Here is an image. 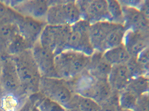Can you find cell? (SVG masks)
Wrapping results in <instances>:
<instances>
[{
  "instance_id": "d6a6232c",
  "label": "cell",
  "mask_w": 149,
  "mask_h": 111,
  "mask_svg": "<svg viewBox=\"0 0 149 111\" xmlns=\"http://www.w3.org/2000/svg\"><path fill=\"white\" fill-rule=\"evenodd\" d=\"M0 111H2L1 109V101H0Z\"/></svg>"
},
{
  "instance_id": "484cf974",
  "label": "cell",
  "mask_w": 149,
  "mask_h": 111,
  "mask_svg": "<svg viewBox=\"0 0 149 111\" xmlns=\"http://www.w3.org/2000/svg\"><path fill=\"white\" fill-rule=\"evenodd\" d=\"M100 111H118L119 105V92L114 91L112 95L105 102L101 104Z\"/></svg>"
},
{
  "instance_id": "3957f363",
  "label": "cell",
  "mask_w": 149,
  "mask_h": 111,
  "mask_svg": "<svg viewBox=\"0 0 149 111\" xmlns=\"http://www.w3.org/2000/svg\"><path fill=\"white\" fill-rule=\"evenodd\" d=\"M90 57L83 53L66 50L55 56V67L58 78L71 80L86 70Z\"/></svg>"
},
{
  "instance_id": "ba28073f",
  "label": "cell",
  "mask_w": 149,
  "mask_h": 111,
  "mask_svg": "<svg viewBox=\"0 0 149 111\" xmlns=\"http://www.w3.org/2000/svg\"><path fill=\"white\" fill-rule=\"evenodd\" d=\"M2 56L3 62L0 83L6 95L29 96L22 87L15 64L12 58L10 56Z\"/></svg>"
},
{
  "instance_id": "7a4b0ae2",
  "label": "cell",
  "mask_w": 149,
  "mask_h": 111,
  "mask_svg": "<svg viewBox=\"0 0 149 111\" xmlns=\"http://www.w3.org/2000/svg\"><path fill=\"white\" fill-rule=\"evenodd\" d=\"M15 62L22 87L28 95L39 92L42 75L31 49L10 56Z\"/></svg>"
},
{
  "instance_id": "8992f818",
  "label": "cell",
  "mask_w": 149,
  "mask_h": 111,
  "mask_svg": "<svg viewBox=\"0 0 149 111\" xmlns=\"http://www.w3.org/2000/svg\"><path fill=\"white\" fill-rule=\"evenodd\" d=\"M39 92L65 108L70 102L73 92L66 80L56 78L42 77Z\"/></svg>"
},
{
  "instance_id": "f546056e",
  "label": "cell",
  "mask_w": 149,
  "mask_h": 111,
  "mask_svg": "<svg viewBox=\"0 0 149 111\" xmlns=\"http://www.w3.org/2000/svg\"><path fill=\"white\" fill-rule=\"evenodd\" d=\"M3 58L2 56L0 54V74L1 71L2 66Z\"/></svg>"
},
{
  "instance_id": "5b68a950",
  "label": "cell",
  "mask_w": 149,
  "mask_h": 111,
  "mask_svg": "<svg viewBox=\"0 0 149 111\" xmlns=\"http://www.w3.org/2000/svg\"><path fill=\"white\" fill-rule=\"evenodd\" d=\"M71 26L46 24L39 42L42 47L54 53L55 56L65 51L70 33Z\"/></svg>"
},
{
  "instance_id": "603a6c76",
  "label": "cell",
  "mask_w": 149,
  "mask_h": 111,
  "mask_svg": "<svg viewBox=\"0 0 149 111\" xmlns=\"http://www.w3.org/2000/svg\"><path fill=\"white\" fill-rule=\"evenodd\" d=\"M138 96L125 89L119 92V105L120 108L134 110L137 102Z\"/></svg>"
},
{
  "instance_id": "5bb4252c",
  "label": "cell",
  "mask_w": 149,
  "mask_h": 111,
  "mask_svg": "<svg viewBox=\"0 0 149 111\" xmlns=\"http://www.w3.org/2000/svg\"><path fill=\"white\" fill-rule=\"evenodd\" d=\"M130 76L127 65H112L108 81L114 91L120 92L125 90L130 83Z\"/></svg>"
},
{
  "instance_id": "f1b7e54d",
  "label": "cell",
  "mask_w": 149,
  "mask_h": 111,
  "mask_svg": "<svg viewBox=\"0 0 149 111\" xmlns=\"http://www.w3.org/2000/svg\"><path fill=\"white\" fill-rule=\"evenodd\" d=\"M6 95V93L0 83V101H1Z\"/></svg>"
},
{
  "instance_id": "ffe728a7",
  "label": "cell",
  "mask_w": 149,
  "mask_h": 111,
  "mask_svg": "<svg viewBox=\"0 0 149 111\" xmlns=\"http://www.w3.org/2000/svg\"><path fill=\"white\" fill-rule=\"evenodd\" d=\"M104 58L112 65L126 64L130 55L123 44L110 49L103 53Z\"/></svg>"
},
{
  "instance_id": "83f0119b",
  "label": "cell",
  "mask_w": 149,
  "mask_h": 111,
  "mask_svg": "<svg viewBox=\"0 0 149 111\" xmlns=\"http://www.w3.org/2000/svg\"><path fill=\"white\" fill-rule=\"evenodd\" d=\"M142 14L147 19L149 17V1L148 3H144L143 5Z\"/></svg>"
},
{
  "instance_id": "277c9868",
  "label": "cell",
  "mask_w": 149,
  "mask_h": 111,
  "mask_svg": "<svg viewBox=\"0 0 149 111\" xmlns=\"http://www.w3.org/2000/svg\"><path fill=\"white\" fill-rule=\"evenodd\" d=\"M46 23L52 25H73L81 20L75 1H49Z\"/></svg>"
},
{
  "instance_id": "6da1fadb",
  "label": "cell",
  "mask_w": 149,
  "mask_h": 111,
  "mask_svg": "<svg viewBox=\"0 0 149 111\" xmlns=\"http://www.w3.org/2000/svg\"><path fill=\"white\" fill-rule=\"evenodd\" d=\"M73 93L92 99L100 105L112 95L114 90L108 79H99L88 71L67 81Z\"/></svg>"
},
{
  "instance_id": "7402d4cb",
  "label": "cell",
  "mask_w": 149,
  "mask_h": 111,
  "mask_svg": "<svg viewBox=\"0 0 149 111\" xmlns=\"http://www.w3.org/2000/svg\"><path fill=\"white\" fill-rule=\"evenodd\" d=\"M20 14L7 5L3 1H0V23L1 25L8 23H15Z\"/></svg>"
},
{
  "instance_id": "52a82bcc",
  "label": "cell",
  "mask_w": 149,
  "mask_h": 111,
  "mask_svg": "<svg viewBox=\"0 0 149 111\" xmlns=\"http://www.w3.org/2000/svg\"><path fill=\"white\" fill-rule=\"evenodd\" d=\"M90 24L81 20L71 25L66 50L81 52L89 56L94 53L90 42L89 28Z\"/></svg>"
},
{
  "instance_id": "30bf717a",
  "label": "cell",
  "mask_w": 149,
  "mask_h": 111,
  "mask_svg": "<svg viewBox=\"0 0 149 111\" xmlns=\"http://www.w3.org/2000/svg\"><path fill=\"white\" fill-rule=\"evenodd\" d=\"M4 2L22 15L29 17L46 23V16L49 7V1L28 0L8 1V3L6 1Z\"/></svg>"
},
{
  "instance_id": "d4e9b609",
  "label": "cell",
  "mask_w": 149,
  "mask_h": 111,
  "mask_svg": "<svg viewBox=\"0 0 149 111\" xmlns=\"http://www.w3.org/2000/svg\"><path fill=\"white\" fill-rule=\"evenodd\" d=\"M107 1L112 22L123 25L124 21L122 8L119 1L108 0Z\"/></svg>"
},
{
  "instance_id": "cb8c5ba5",
  "label": "cell",
  "mask_w": 149,
  "mask_h": 111,
  "mask_svg": "<svg viewBox=\"0 0 149 111\" xmlns=\"http://www.w3.org/2000/svg\"><path fill=\"white\" fill-rule=\"evenodd\" d=\"M149 82L144 77H139L130 81L126 89L138 97L145 94L149 90Z\"/></svg>"
},
{
  "instance_id": "9a60e30c",
  "label": "cell",
  "mask_w": 149,
  "mask_h": 111,
  "mask_svg": "<svg viewBox=\"0 0 149 111\" xmlns=\"http://www.w3.org/2000/svg\"><path fill=\"white\" fill-rule=\"evenodd\" d=\"M112 65L104 58L103 53L95 51L90 57L87 70L93 77L99 79H108Z\"/></svg>"
},
{
  "instance_id": "4fadbf2b",
  "label": "cell",
  "mask_w": 149,
  "mask_h": 111,
  "mask_svg": "<svg viewBox=\"0 0 149 111\" xmlns=\"http://www.w3.org/2000/svg\"><path fill=\"white\" fill-rule=\"evenodd\" d=\"M114 24V23L107 21L90 24L89 37L95 51L102 53L104 43Z\"/></svg>"
},
{
  "instance_id": "d6986e66",
  "label": "cell",
  "mask_w": 149,
  "mask_h": 111,
  "mask_svg": "<svg viewBox=\"0 0 149 111\" xmlns=\"http://www.w3.org/2000/svg\"><path fill=\"white\" fill-rule=\"evenodd\" d=\"M130 54L136 55L141 53L146 48V42L141 35L134 32L126 31L123 43Z\"/></svg>"
},
{
  "instance_id": "e0dca14e",
  "label": "cell",
  "mask_w": 149,
  "mask_h": 111,
  "mask_svg": "<svg viewBox=\"0 0 149 111\" xmlns=\"http://www.w3.org/2000/svg\"><path fill=\"white\" fill-rule=\"evenodd\" d=\"M66 110L72 111H100V105L92 99L74 93Z\"/></svg>"
},
{
  "instance_id": "1f68e13d",
  "label": "cell",
  "mask_w": 149,
  "mask_h": 111,
  "mask_svg": "<svg viewBox=\"0 0 149 111\" xmlns=\"http://www.w3.org/2000/svg\"><path fill=\"white\" fill-rule=\"evenodd\" d=\"M118 111H134V110H125V109H122L120 108V110Z\"/></svg>"
},
{
  "instance_id": "4dcf8cb0",
  "label": "cell",
  "mask_w": 149,
  "mask_h": 111,
  "mask_svg": "<svg viewBox=\"0 0 149 111\" xmlns=\"http://www.w3.org/2000/svg\"><path fill=\"white\" fill-rule=\"evenodd\" d=\"M29 111H39V110H38V107H37L36 105H33V107H32V108H31V109Z\"/></svg>"
},
{
  "instance_id": "9c48e42d",
  "label": "cell",
  "mask_w": 149,
  "mask_h": 111,
  "mask_svg": "<svg viewBox=\"0 0 149 111\" xmlns=\"http://www.w3.org/2000/svg\"><path fill=\"white\" fill-rule=\"evenodd\" d=\"M75 3L80 13L81 19L90 24L105 21L112 22L107 1L79 0L75 1Z\"/></svg>"
},
{
  "instance_id": "ac0fdd59",
  "label": "cell",
  "mask_w": 149,
  "mask_h": 111,
  "mask_svg": "<svg viewBox=\"0 0 149 111\" xmlns=\"http://www.w3.org/2000/svg\"><path fill=\"white\" fill-rule=\"evenodd\" d=\"M125 25H132L140 29H144L148 26L147 18L138 10L128 6H122Z\"/></svg>"
},
{
  "instance_id": "2e32d148",
  "label": "cell",
  "mask_w": 149,
  "mask_h": 111,
  "mask_svg": "<svg viewBox=\"0 0 149 111\" xmlns=\"http://www.w3.org/2000/svg\"><path fill=\"white\" fill-rule=\"evenodd\" d=\"M15 23H8L0 26V54L7 55L9 47L19 34Z\"/></svg>"
},
{
  "instance_id": "7c38bea8",
  "label": "cell",
  "mask_w": 149,
  "mask_h": 111,
  "mask_svg": "<svg viewBox=\"0 0 149 111\" xmlns=\"http://www.w3.org/2000/svg\"><path fill=\"white\" fill-rule=\"evenodd\" d=\"M42 77L58 78L55 67L54 53L42 47L39 41L31 49Z\"/></svg>"
},
{
  "instance_id": "8fae6325",
  "label": "cell",
  "mask_w": 149,
  "mask_h": 111,
  "mask_svg": "<svg viewBox=\"0 0 149 111\" xmlns=\"http://www.w3.org/2000/svg\"><path fill=\"white\" fill-rule=\"evenodd\" d=\"M16 24L19 34L31 49L34 44L39 41L41 33L47 23L32 17L20 14Z\"/></svg>"
},
{
  "instance_id": "836d02e7",
  "label": "cell",
  "mask_w": 149,
  "mask_h": 111,
  "mask_svg": "<svg viewBox=\"0 0 149 111\" xmlns=\"http://www.w3.org/2000/svg\"><path fill=\"white\" fill-rule=\"evenodd\" d=\"M1 23H0V26H1Z\"/></svg>"
},
{
  "instance_id": "4316f807",
  "label": "cell",
  "mask_w": 149,
  "mask_h": 111,
  "mask_svg": "<svg viewBox=\"0 0 149 111\" xmlns=\"http://www.w3.org/2000/svg\"><path fill=\"white\" fill-rule=\"evenodd\" d=\"M134 110L149 111V96L145 93L139 96Z\"/></svg>"
},
{
  "instance_id": "44dd1931",
  "label": "cell",
  "mask_w": 149,
  "mask_h": 111,
  "mask_svg": "<svg viewBox=\"0 0 149 111\" xmlns=\"http://www.w3.org/2000/svg\"><path fill=\"white\" fill-rule=\"evenodd\" d=\"M35 105L40 111H66L63 105L44 97L40 92L38 93Z\"/></svg>"
}]
</instances>
